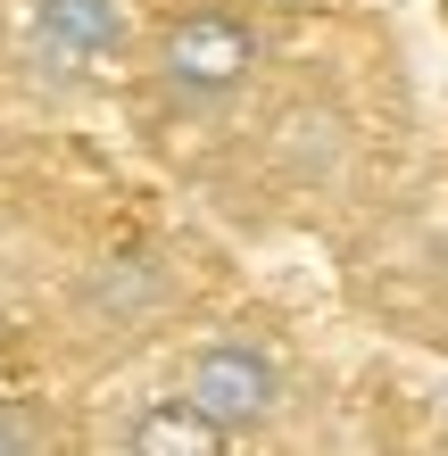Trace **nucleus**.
Segmentation results:
<instances>
[{"label":"nucleus","mask_w":448,"mask_h":456,"mask_svg":"<svg viewBox=\"0 0 448 456\" xmlns=\"http://www.w3.org/2000/svg\"><path fill=\"white\" fill-rule=\"evenodd\" d=\"M175 390L200 398V407L216 415L232 440H257V432L282 415V398H291L282 357H274L266 340H249V332H208V340H191V348H183Z\"/></svg>","instance_id":"nucleus-2"},{"label":"nucleus","mask_w":448,"mask_h":456,"mask_svg":"<svg viewBox=\"0 0 448 456\" xmlns=\"http://www.w3.org/2000/svg\"><path fill=\"white\" fill-rule=\"evenodd\" d=\"M134 67L167 117H224L266 75V17L249 0H175L150 17Z\"/></svg>","instance_id":"nucleus-1"},{"label":"nucleus","mask_w":448,"mask_h":456,"mask_svg":"<svg viewBox=\"0 0 448 456\" xmlns=\"http://www.w3.org/2000/svg\"><path fill=\"white\" fill-rule=\"evenodd\" d=\"M42 448H67V432L50 423V407L0 390V456H42Z\"/></svg>","instance_id":"nucleus-5"},{"label":"nucleus","mask_w":448,"mask_h":456,"mask_svg":"<svg viewBox=\"0 0 448 456\" xmlns=\"http://www.w3.org/2000/svg\"><path fill=\"white\" fill-rule=\"evenodd\" d=\"M117 448H125V456H232L241 440H232L200 398L158 390V398H134V415L117 423Z\"/></svg>","instance_id":"nucleus-3"},{"label":"nucleus","mask_w":448,"mask_h":456,"mask_svg":"<svg viewBox=\"0 0 448 456\" xmlns=\"http://www.w3.org/2000/svg\"><path fill=\"white\" fill-rule=\"evenodd\" d=\"M134 25L117 0H34V50H50L59 67H109L125 59Z\"/></svg>","instance_id":"nucleus-4"}]
</instances>
